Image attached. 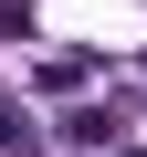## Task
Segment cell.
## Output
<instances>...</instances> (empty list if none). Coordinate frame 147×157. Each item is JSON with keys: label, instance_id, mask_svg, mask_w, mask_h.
<instances>
[{"label": "cell", "instance_id": "1", "mask_svg": "<svg viewBox=\"0 0 147 157\" xmlns=\"http://www.w3.org/2000/svg\"><path fill=\"white\" fill-rule=\"evenodd\" d=\"M0 147H21V115H11V105H0Z\"/></svg>", "mask_w": 147, "mask_h": 157}]
</instances>
